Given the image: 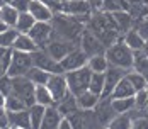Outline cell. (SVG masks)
I'll use <instances>...</instances> for the list:
<instances>
[{
	"mask_svg": "<svg viewBox=\"0 0 148 129\" xmlns=\"http://www.w3.org/2000/svg\"><path fill=\"white\" fill-rule=\"evenodd\" d=\"M29 109V119H31V128L32 129H39L41 128V122L45 119V112L46 107L41 105V104H32Z\"/></svg>",
	"mask_w": 148,
	"mask_h": 129,
	"instance_id": "28",
	"label": "cell"
},
{
	"mask_svg": "<svg viewBox=\"0 0 148 129\" xmlns=\"http://www.w3.org/2000/svg\"><path fill=\"white\" fill-rule=\"evenodd\" d=\"M34 92H36V85L31 82L26 75H22V76H12V94L17 95L19 99H22V100L26 102L27 107H31L32 104H36Z\"/></svg>",
	"mask_w": 148,
	"mask_h": 129,
	"instance_id": "5",
	"label": "cell"
},
{
	"mask_svg": "<svg viewBox=\"0 0 148 129\" xmlns=\"http://www.w3.org/2000/svg\"><path fill=\"white\" fill-rule=\"evenodd\" d=\"M46 87L49 88V92H51L55 102H60L68 92H70V90H68V83H66L65 73H55V75H51L49 80H48V83H46Z\"/></svg>",
	"mask_w": 148,
	"mask_h": 129,
	"instance_id": "12",
	"label": "cell"
},
{
	"mask_svg": "<svg viewBox=\"0 0 148 129\" xmlns=\"http://www.w3.org/2000/svg\"><path fill=\"white\" fill-rule=\"evenodd\" d=\"M5 109H7V112H19V111L27 109V105H26V102L22 99H19L17 95L10 94L7 97V100H5Z\"/></svg>",
	"mask_w": 148,
	"mask_h": 129,
	"instance_id": "38",
	"label": "cell"
},
{
	"mask_svg": "<svg viewBox=\"0 0 148 129\" xmlns=\"http://www.w3.org/2000/svg\"><path fill=\"white\" fill-rule=\"evenodd\" d=\"M9 126H19V128H31V119H29V109L19 111V112H9Z\"/></svg>",
	"mask_w": 148,
	"mask_h": 129,
	"instance_id": "25",
	"label": "cell"
},
{
	"mask_svg": "<svg viewBox=\"0 0 148 129\" xmlns=\"http://www.w3.org/2000/svg\"><path fill=\"white\" fill-rule=\"evenodd\" d=\"M36 22H38V20L31 15V12H21V14H19V19H17V24H15V29H17L19 32L27 34Z\"/></svg>",
	"mask_w": 148,
	"mask_h": 129,
	"instance_id": "33",
	"label": "cell"
},
{
	"mask_svg": "<svg viewBox=\"0 0 148 129\" xmlns=\"http://www.w3.org/2000/svg\"><path fill=\"white\" fill-rule=\"evenodd\" d=\"M34 66L32 61V53H24V51H15L12 49V59L7 75L10 76H22Z\"/></svg>",
	"mask_w": 148,
	"mask_h": 129,
	"instance_id": "6",
	"label": "cell"
},
{
	"mask_svg": "<svg viewBox=\"0 0 148 129\" xmlns=\"http://www.w3.org/2000/svg\"><path fill=\"white\" fill-rule=\"evenodd\" d=\"M128 72L130 70H123V68H118V66H109V70L106 72V87H104L102 97H111V94L119 83V80L124 78Z\"/></svg>",
	"mask_w": 148,
	"mask_h": 129,
	"instance_id": "15",
	"label": "cell"
},
{
	"mask_svg": "<svg viewBox=\"0 0 148 129\" xmlns=\"http://www.w3.org/2000/svg\"><path fill=\"white\" fill-rule=\"evenodd\" d=\"M53 31L55 29H53L51 22H36L27 34L36 41V44L39 48H45L46 44H48V41L51 39V36H53Z\"/></svg>",
	"mask_w": 148,
	"mask_h": 129,
	"instance_id": "13",
	"label": "cell"
},
{
	"mask_svg": "<svg viewBox=\"0 0 148 129\" xmlns=\"http://www.w3.org/2000/svg\"><path fill=\"white\" fill-rule=\"evenodd\" d=\"M94 111H95L97 119H99V122H101L102 128H106L112 121V117L116 115V111L112 109V104H111V97H102Z\"/></svg>",
	"mask_w": 148,
	"mask_h": 129,
	"instance_id": "16",
	"label": "cell"
},
{
	"mask_svg": "<svg viewBox=\"0 0 148 129\" xmlns=\"http://www.w3.org/2000/svg\"><path fill=\"white\" fill-rule=\"evenodd\" d=\"M131 129H148V112L133 115V126Z\"/></svg>",
	"mask_w": 148,
	"mask_h": 129,
	"instance_id": "42",
	"label": "cell"
},
{
	"mask_svg": "<svg viewBox=\"0 0 148 129\" xmlns=\"http://www.w3.org/2000/svg\"><path fill=\"white\" fill-rule=\"evenodd\" d=\"M133 70H136L138 73L145 75L148 78V55L141 49V51H134L133 58Z\"/></svg>",
	"mask_w": 148,
	"mask_h": 129,
	"instance_id": "32",
	"label": "cell"
},
{
	"mask_svg": "<svg viewBox=\"0 0 148 129\" xmlns=\"http://www.w3.org/2000/svg\"><path fill=\"white\" fill-rule=\"evenodd\" d=\"M87 66H89L90 70L94 73H106L109 70V61H107V56H106V53L102 55H95V56H90L89 58V63H87Z\"/></svg>",
	"mask_w": 148,
	"mask_h": 129,
	"instance_id": "27",
	"label": "cell"
},
{
	"mask_svg": "<svg viewBox=\"0 0 148 129\" xmlns=\"http://www.w3.org/2000/svg\"><path fill=\"white\" fill-rule=\"evenodd\" d=\"M87 29H90L101 41L104 43L106 48H109L111 44L118 43L119 39L123 38V34L119 32L118 24L114 20V17L111 12H104L99 10L97 14H94L87 22Z\"/></svg>",
	"mask_w": 148,
	"mask_h": 129,
	"instance_id": "1",
	"label": "cell"
},
{
	"mask_svg": "<svg viewBox=\"0 0 148 129\" xmlns=\"http://www.w3.org/2000/svg\"><path fill=\"white\" fill-rule=\"evenodd\" d=\"M85 53H87V56H95V55H102L106 53V46L104 43L90 31V29H84V32H82V38H80V44H78Z\"/></svg>",
	"mask_w": 148,
	"mask_h": 129,
	"instance_id": "10",
	"label": "cell"
},
{
	"mask_svg": "<svg viewBox=\"0 0 148 129\" xmlns=\"http://www.w3.org/2000/svg\"><path fill=\"white\" fill-rule=\"evenodd\" d=\"M112 17L118 24V29L121 34L128 32L130 29L134 27V17L128 10H118V12H112Z\"/></svg>",
	"mask_w": 148,
	"mask_h": 129,
	"instance_id": "21",
	"label": "cell"
},
{
	"mask_svg": "<svg viewBox=\"0 0 148 129\" xmlns=\"http://www.w3.org/2000/svg\"><path fill=\"white\" fill-rule=\"evenodd\" d=\"M101 99H102V97H99L97 94H94V92H90V90H85L84 94L77 95L78 107H80L82 111H94V109L97 107V104H99Z\"/></svg>",
	"mask_w": 148,
	"mask_h": 129,
	"instance_id": "24",
	"label": "cell"
},
{
	"mask_svg": "<svg viewBox=\"0 0 148 129\" xmlns=\"http://www.w3.org/2000/svg\"><path fill=\"white\" fill-rule=\"evenodd\" d=\"M10 129H26V128H19V126H9Z\"/></svg>",
	"mask_w": 148,
	"mask_h": 129,
	"instance_id": "50",
	"label": "cell"
},
{
	"mask_svg": "<svg viewBox=\"0 0 148 129\" xmlns=\"http://www.w3.org/2000/svg\"><path fill=\"white\" fill-rule=\"evenodd\" d=\"M5 29H7V26H5V24H3V20L0 19V32H3Z\"/></svg>",
	"mask_w": 148,
	"mask_h": 129,
	"instance_id": "48",
	"label": "cell"
},
{
	"mask_svg": "<svg viewBox=\"0 0 148 129\" xmlns=\"http://www.w3.org/2000/svg\"><path fill=\"white\" fill-rule=\"evenodd\" d=\"M61 117H63V115H61V112L58 111V107H56V105L46 107L45 119H43L41 128H39V129H58Z\"/></svg>",
	"mask_w": 148,
	"mask_h": 129,
	"instance_id": "19",
	"label": "cell"
},
{
	"mask_svg": "<svg viewBox=\"0 0 148 129\" xmlns=\"http://www.w3.org/2000/svg\"><path fill=\"white\" fill-rule=\"evenodd\" d=\"M134 94H136L134 87L131 85V82L124 76V78H121V80H119V83L116 85V88L112 90L111 99H126V97H134Z\"/></svg>",
	"mask_w": 148,
	"mask_h": 129,
	"instance_id": "23",
	"label": "cell"
},
{
	"mask_svg": "<svg viewBox=\"0 0 148 129\" xmlns=\"http://www.w3.org/2000/svg\"><path fill=\"white\" fill-rule=\"evenodd\" d=\"M73 48H75V44H72L70 41H66V39L60 38V36H56V34H53V36H51V39L48 41V44L45 46V49L53 58H55L56 61H61V59L66 56Z\"/></svg>",
	"mask_w": 148,
	"mask_h": 129,
	"instance_id": "11",
	"label": "cell"
},
{
	"mask_svg": "<svg viewBox=\"0 0 148 129\" xmlns=\"http://www.w3.org/2000/svg\"><path fill=\"white\" fill-rule=\"evenodd\" d=\"M58 129H73V124H72L70 117H61V121H60V126H58Z\"/></svg>",
	"mask_w": 148,
	"mask_h": 129,
	"instance_id": "46",
	"label": "cell"
},
{
	"mask_svg": "<svg viewBox=\"0 0 148 129\" xmlns=\"http://www.w3.org/2000/svg\"><path fill=\"white\" fill-rule=\"evenodd\" d=\"M134 29L143 36L145 41H148V17H143L138 22H134Z\"/></svg>",
	"mask_w": 148,
	"mask_h": 129,
	"instance_id": "43",
	"label": "cell"
},
{
	"mask_svg": "<svg viewBox=\"0 0 148 129\" xmlns=\"http://www.w3.org/2000/svg\"><path fill=\"white\" fill-rule=\"evenodd\" d=\"M5 51H7V49H5V48H2V46H0V55H3V53H5Z\"/></svg>",
	"mask_w": 148,
	"mask_h": 129,
	"instance_id": "51",
	"label": "cell"
},
{
	"mask_svg": "<svg viewBox=\"0 0 148 129\" xmlns=\"http://www.w3.org/2000/svg\"><path fill=\"white\" fill-rule=\"evenodd\" d=\"M55 105L58 107V111L61 112L63 117H70L72 114H75V112L80 109V107H78V102H77V97H75L72 92H68V94H66L60 102H56Z\"/></svg>",
	"mask_w": 148,
	"mask_h": 129,
	"instance_id": "17",
	"label": "cell"
},
{
	"mask_svg": "<svg viewBox=\"0 0 148 129\" xmlns=\"http://www.w3.org/2000/svg\"><path fill=\"white\" fill-rule=\"evenodd\" d=\"M131 126H133V115H131V112L116 114L112 117V121L107 124L109 129H131Z\"/></svg>",
	"mask_w": 148,
	"mask_h": 129,
	"instance_id": "30",
	"label": "cell"
},
{
	"mask_svg": "<svg viewBox=\"0 0 148 129\" xmlns=\"http://www.w3.org/2000/svg\"><path fill=\"white\" fill-rule=\"evenodd\" d=\"M104 0H89V3L92 5V9H101Z\"/></svg>",
	"mask_w": 148,
	"mask_h": 129,
	"instance_id": "47",
	"label": "cell"
},
{
	"mask_svg": "<svg viewBox=\"0 0 148 129\" xmlns=\"http://www.w3.org/2000/svg\"><path fill=\"white\" fill-rule=\"evenodd\" d=\"M10 5H14L19 12H29V5L31 0H12Z\"/></svg>",
	"mask_w": 148,
	"mask_h": 129,
	"instance_id": "44",
	"label": "cell"
},
{
	"mask_svg": "<svg viewBox=\"0 0 148 129\" xmlns=\"http://www.w3.org/2000/svg\"><path fill=\"white\" fill-rule=\"evenodd\" d=\"M143 51H145V53H147V55H148V41H147V43H145V48H143Z\"/></svg>",
	"mask_w": 148,
	"mask_h": 129,
	"instance_id": "49",
	"label": "cell"
},
{
	"mask_svg": "<svg viewBox=\"0 0 148 129\" xmlns=\"http://www.w3.org/2000/svg\"><path fill=\"white\" fill-rule=\"evenodd\" d=\"M2 3H3V0H0V7H2Z\"/></svg>",
	"mask_w": 148,
	"mask_h": 129,
	"instance_id": "54",
	"label": "cell"
},
{
	"mask_svg": "<svg viewBox=\"0 0 148 129\" xmlns=\"http://www.w3.org/2000/svg\"><path fill=\"white\" fill-rule=\"evenodd\" d=\"M60 12L77 17L78 20L87 24L92 14V5L89 3V0H61Z\"/></svg>",
	"mask_w": 148,
	"mask_h": 129,
	"instance_id": "4",
	"label": "cell"
},
{
	"mask_svg": "<svg viewBox=\"0 0 148 129\" xmlns=\"http://www.w3.org/2000/svg\"><path fill=\"white\" fill-rule=\"evenodd\" d=\"M141 2H143V3H147V5H148V0H141Z\"/></svg>",
	"mask_w": 148,
	"mask_h": 129,
	"instance_id": "53",
	"label": "cell"
},
{
	"mask_svg": "<svg viewBox=\"0 0 148 129\" xmlns=\"http://www.w3.org/2000/svg\"><path fill=\"white\" fill-rule=\"evenodd\" d=\"M60 63H61V68H63V72L65 73L66 72H73V70H78V68L87 66V63H89V56H87V53H85L80 46H75L73 49L63 58Z\"/></svg>",
	"mask_w": 148,
	"mask_h": 129,
	"instance_id": "8",
	"label": "cell"
},
{
	"mask_svg": "<svg viewBox=\"0 0 148 129\" xmlns=\"http://www.w3.org/2000/svg\"><path fill=\"white\" fill-rule=\"evenodd\" d=\"M0 92H2L5 97H9V95L12 94V76H10V75L0 76Z\"/></svg>",
	"mask_w": 148,
	"mask_h": 129,
	"instance_id": "41",
	"label": "cell"
},
{
	"mask_svg": "<svg viewBox=\"0 0 148 129\" xmlns=\"http://www.w3.org/2000/svg\"><path fill=\"white\" fill-rule=\"evenodd\" d=\"M130 9V2L128 0H104L99 10L104 12H118V10H128Z\"/></svg>",
	"mask_w": 148,
	"mask_h": 129,
	"instance_id": "37",
	"label": "cell"
},
{
	"mask_svg": "<svg viewBox=\"0 0 148 129\" xmlns=\"http://www.w3.org/2000/svg\"><path fill=\"white\" fill-rule=\"evenodd\" d=\"M9 126V112L5 107H0V128H7Z\"/></svg>",
	"mask_w": 148,
	"mask_h": 129,
	"instance_id": "45",
	"label": "cell"
},
{
	"mask_svg": "<svg viewBox=\"0 0 148 129\" xmlns=\"http://www.w3.org/2000/svg\"><path fill=\"white\" fill-rule=\"evenodd\" d=\"M34 99H36V104H41L45 107H51V105L56 104L55 99H53V95H51V92H49V88L46 85H36Z\"/></svg>",
	"mask_w": 148,
	"mask_h": 129,
	"instance_id": "29",
	"label": "cell"
},
{
	"mask_svg": "<svg viewBox=\"0 0 148 129\" xmlns=\"http://www.w3.org/2000/svg\"><path fill=\"white\" fill-rule=\"evenodd\" d=\"M65 76H66L68 90L77 97V95L84 94L85 90H89L90 78H92V70L89 66H84V68H78V70H73V72H66Z\"/></svg>",
	"mask_w": 148,
	"mask_h": 129,
	"instance_id": "3",
	"label": "cell"
},
{
	"mask_svg": "<svg viewBox=\"0 0 148 129\" xmlns=\"http://www.w3.org/2000/svg\"><path fill=\"white\" fill-rule=\"evenodd\" d=\"M29 12L38 22H51L55 19L53 9L46 2H43V0H31Z\"/></svg>",
	"mask_w": 148,
	"mask_h": 129,
	"instance_id": "14",
	"label": "cell"
},
{
	"mask_svg": "<svg viewBox=\"0 0 148 129\" xmlns=\"http://www.w3.org/2000/svg\"><path fill=\"white\" fill-rule=\"evenodd\" d=\"M32 61H34V66H39V68H43L45 72L51 73V75H55V73H65L63 68H61V63L56 61L45 48H39L38 51L32 53Z\"/></svg>",
	"mask_w": 148,
	"mask_h": 129,
	"instance_id": "7",
	"label": "cell"
},
{
	"mask_svg": "<svg viewBox=\"0 0 148 129\" xmlns=\"http://www.w3.org/2000/svg\"><path fill=\"white\" fill-rule=\"evenodd\" d=\"M134 100H136V109L145 111V107L148 105V88L136 92L134 94Z\"/></svg>",
	"mask_w": 148,
	"mask_h": 129,
	"instance_id": "40",
	"label": "cell"
},
{
	"mask_svg": "<svg viewBox=\"0 0 148 129\" xmlns=\"http://www.w3.org/2000/svg\"><path fill=\"white\" fill-rule=\"evenodd\" d=\"M121 39H123V43L126 44L131 51H141V49L145 48V43H147V41L143 39V36H141L134 27L130 29L128 32H124Z\"/></svg>",
	"mask_w": 148,
	"mask_h": 129,
	"instance_id": "18",
	"label": "cell"
},
{
	"mask_svg": "<svg viewBox=\"0 0 148 129\" xmlns=\"http://www.w3.org/2000/svg\"><path fill=\"white\" fill-rule=\"evenodd\" d=\"M10 59H12V49H7L3 55H0V76L7 75L9 66H10Z\"/></svg>",
	"mask_w": 148,
	"mask_h": 129,
	"instance_id": "39",
	"label": "cell"
},
{
	"mask_svg": "<svg viewBox=\"0 0 148 129\" xmlns=\"http://www.w3.org/2000/svg\"><path fill=\"white\" fill-rule=\"evenodd\" d=\"M126 78L131 82V85L134 87V90H136V92L148 88V78L145 76V75L138 73L136 70H130V72L126 73Z\"/></svg>",
	"mask_w": 148,
	"mask_h": 129,
	"instance_id": "34",
	"label": "cell"
},
{
	"mask_svg": "<svg viewBox=\"0 0 148 129\" xmlns=\"http://www.w3.org/2000/svg\"><path fill=\"white\" fill-rule=\"evenodd\" d=\"M26 76L29 78L34 85H46L48 80H49V76H51V73L45 72V70L39 68V66H32L29 72L26 73Z\"/></svg>",
	"mask_w": 148,
	"mask_h": 129,
	"instance_id": "31",
	"label": "cell"
},
{
	"mask_svg": "<svg viewBox=\"0 0 148 129\" xmlns=\"http://www.w3.org/2000/svg\"><path fill=\"white\" fill-rule=\"evenodd\" d=\"M101 129H109V128H107V126H106V128H101Z\"/></svg>",
	"mask_w": 148,
	"mask_h": 129,
	"instance_id": "55",
	"label": "cell"
},
{
	"mask_svg": "<svg viewBox=\"0 0 148 129\" xmlns=\"http://www.w3.org/2000/svg\"><path fill=\"white\" fill-rule=\"evenodd\" d=\"M12 49H15V51H24V53H34V51L39 49V46L36 44V41L31 38L29 34L19 32V36H17V39H15Z\"/></svg>",
	"mask_w": 148,
	"mask_h": 129,
	"instance_id": "20",
	"label": "cell"
},
{
	"mask_svg": "<svg viewBox=\"0 0 148 129\" xmlns=\"http://www.w3.org/2000/svg\"><path fill=\"white\" fill-rule=\"evenodd\" d=\"M73 129H101V122L97 119L95 111H82L78 109L75 114L70 115Z\"/></svg>",
	"mask_w": 148,
	"mask_h": 129,
	"instance_id": "9",
	"label": "cell"
},
{
	"mask_svg": "<svg viewBox=\"0 0 148 129\" xmlns=\"http://www.w3.org/2000/svg\"><path fill=\"white\" fill-rule=\"evenodd\" d=\"M112 109L116 114H124V112H133L136 109V100L134 97H126V99H111Z\"/></svg>",
	"mask_w": 148,
	"mask_h": 129,
	"instance_id": "26",
	"label": "cell"
},
{
	"mask_svg": "<svg viewBox=\"0 0 148 129\" xmlns=\"http://www.w3.org/2000/svg\"><path fill=\"white\" fill-rule=\"evenodd\" d=\"M104 87H106V73H94L92 72V78H90L89 90L97 94L99 97L104 95Z\"/></svg>",
	"mask_w": 148,
	"mask_h": 129,
	"instance_id": "35",
	"label": "cell"
},
{
	"mask_svg": "<svg viewBox=\"0 0 148 129\" xmlns=\"http://www.w3.org/2000/svg\"><path fill=\"white\" fill-rule=\"evenodd\" d=\"M17 36H19V31L15 27H7L3 32H0V46L5 49H12Z\"/></svg>",
	"mask_w": 148,
	"mask_h": 129,
	"instance_id": "36",
	"label": "cell"
},
{
	"mask_svg": "<svg viewBox=\"0 0 148 129\" xmlns=\"http://www.w3.org/2000/svg\"><path fill=\"white\" fill-rule=\"evenodd\" d=\"M3 2H5V3H10V2H12V0H3Z\"/></svg>",
	"mask_w": 148,
	"mask_h": 129,
	"instance_id": "52",
	"label": "cell"
},
{
	"mask_svg": "<svg viewBox=\"0 0 148 129\" xmlns=\"http://www.w3.org/2000/svg\"><path fill=\"white\" fill-rule=\"evenodd\" d=\"M19 10L15 9L14 5H10V3H2V7H0V19L3 20V24L7 26V27H15V24H17V19H19Z\"/></svg>",
	"mask_w": 148,
	"mask_h": 129,
	"instance_id": "22",
	"label": "cell"
},
{
	"mask_svg": "<svg viewBox=\"0 0 148 129\" xmlns=\"http://www.w3.org/2000/svg\"><path fill=\"white\" fill-rule=\"evenodd\" d=\"M0 129H3V128H0Z\"/></svg>",
	"mask_w": 148,
	"mask_h": 129,
	"instance_id": "56",
	"label": "cell"
},
{
	"mask_svg": "<svg viewBox=\"0 0 148 129\" xmlns=\"http://www.w3.org/2000/svg\"><path fill=\"white\" fill-rule=\"evenodd\" d=\"M106 56H107V61H109L111 66H118V68H123V70H133L134 51H131L123 43V39L111 44L106 49Z\"/></svg>",
	"mask_w": 148,
	"mask_h": 129,
	"instance_id": "2",
	"label": "cell"
}]
</instances>
